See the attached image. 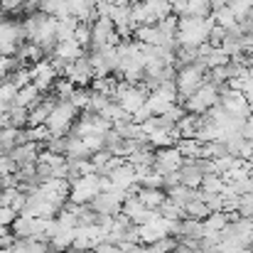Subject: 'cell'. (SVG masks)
I'll return each instance as SVG.
<instances>
[{
	"label": "cell",
	"instance_id": "obj_1",
	"mask_svg": "<svg viewBox=\"0 0 253 253\" xmlns=\"http://www.w3.org/2000/svg\"><path fill=\"white\" fill-rule=\"evenodd\" d=\"M216 22L211 17H177V47L197 49L199 44L209 42V32Z\"/></svg>",
	"mask_w": 253,
	"mask_h": 253
},
{
	"label": "cell",
	"instance_id": "obj_2",
	"mask_svg": "<svg viewBox=\"0 0 253 253\" xmlns=\"http://www.w3.org/2000/svg\"><path fill=\"white\" fill-rule=\"evenodd\" d=\"M77 118H79V111H77L69 101H57V106H54L52 113L47 116L44 126L49 128L52 138H67Z\"/></svg>",
	"mask_w": 253,
	"mask_h": 253
},
{
	"label": "cell",
	"instance_id": "obj_3",
	"mask_svg": "<svg viewBox=\"0 0 253 253\" xmlns=\"http://www.w3.org/2000/svg\"><path fill=\"white\" fill-rule=\"evenodd\" d=\"M98 194H101V177L98 174H84V177H77V179L69 182V199L67 202L86 207Z\"/></svg>",
	"mask_w": 253,
	"mask_h": 253
},
{
	"label": "cell",
	"instance_id": "obj_4",
	"mask_svg": "<svg viewBox=\"0 0 253 253\" xmlns=\"http://www.w3.org/2000/svg\"><path fill=\"white\" fill-rule=\"evenodd\" d=\"M204 84V69H199L197 64H187L179 67L174 74V88H177V103H182L184 98H189L199 86Z\"/></svg>",
	"mask_w": 253,
	"mask_h": 253
},
{
	"label": "cell",
	"instance_id": "obj_5",
	"mask_svg": "<svg viewBox=\"0 0 253 253\" xmlns=\"http://www.w3.org/2000/svg\"><path fill=\"white\" fill-rule=\"evenodd\" d=\"M145 98H148V93H145L143 86L126 84V82H118L116 93H113V101H116L128 116H133L138 108H143V106H145Z\"/></svg>",
	"mask_w": 253,
	"mask_h": 253
},
{
	"label": "cell",
	"instance_id": "obj_6",
	"mask_svg": "<svg viewBox=\"0 0 253 253\" xmlns=\"http://www.w3.org/2000/svg\"><path fill=\"white\" fill-rule=\"evenodd\" d=\"M174 103H177V88H174V82H163L155 91H150L148 98H145V106H148L150 116H163V113H168Z\"/></svg>",
	"mask_w": 253,
	"mask_h": 253
},
{
	"label": "cell",
	"instance_id": "obj_7",
	"mask_svg": "<svg viewBox=\"0 0 253 253\" xmlns=\"http://www.w3.org/2000/svg\"><path fill=\"white\" fill-rule=\"evenodd\" d=\"M30 79H32V84L37 86L40 93H44L59 79V72H57V67L49 59H42V62H37V64L30 67Z\"/></svg>",
	"mask_w": 253,
	"mask_h": 253
},
{
	"label": "cell",
	"instance_id": "obj_8",
	"mask_svg": "<svg viewBox=\"0 0 253 253\" xmlns=\"http://www.w3.org/2000/svg\"><path fill=\"white\" fill-rule=\"evenodd\" d=\"M62 77L69 79L77 88H88L91 79H93L88 57H82V59H77V62H72V64H64V67H62Z\"/></svg>",
	"mask_w": 253,
	"mask_h": 253
},
{
	"label": "cell",
	"instance_id": "obj_9",
	"mask_svg": "<svg viewBox=\"0 0 253 253\" xmlns=\"http://www.w3.org/2000/svg\"><path fill=\"white\" fill-rule=\"evenodd\" d=\"M182 155H179V150L172 145V148H163V150H155V160H153V169L158 172V174H169V172H177V169L182 168Z\"/></svg>",
	"mask_w": 253,
	"mask_h": 253
},
{
	"label": "cell",
	"instance_id": "obj_10",
	"mask_svg": "<svg viewBox=\"0 0 253 253\" xmlns=\"http://www.w3.org/2000/svg\"><path fill=\"white\" fill-rule=\"evenodd\" d=\"M7 155H10V160H12L17 168H22V165H35V163H37V155H40V145H35V143H22V145L12 148Z\"/></svg>",
	"mask_w": 253,
	"mask_h": 253
},
{
	"label": "cell",
	"instance_id": "obj_11",
	"mask_svg": "<svg viewBox=\"0 0 253 253\" xmlns=\"http://www.w3.org/2000/svg\"><path fill=\"white\" fill-rule=\"evenodd\" d=\"M177 172H179V184H184V187H189V189H199L204 172L199 169L197 160H184L182 168L177 169Z\"/></svg>",
	"mask_w": 253,
	"mask_h": 253
},
{
	"label": "cell",
	"instance_id": "obj_12",
	"mask_svg": "<svg viewBox=\"0 0 253 253\" xmlns=\"http://www.w3.org/2000/svg\"><path fill=\"white\" fill-rule=\"evenodd\" d=\"M44 96L37 91V86L35 84H27L22 86V88H17V93H15V101H12V106H20V108H35L40 101H42Z\"/></svg>",
	"mask_w": 253,
	"mask_h": 253
},
{
	"label": "cell",
	"instance_id": "obj_13",
	"mask_svg": "<svg viewBox=\"0 0 253 253\" xmlns=\"http://www.w3.org/2000/svg\"><path fill=\"white\" fill-rule=\"evenodd\" d=\"M72 244H74V229H69V231H57L49 241H47V246H49V253H67L72 251Z\"/></svg>",
	"mask_w": 253,
	"mask_h": 253
},
{
	"label": "cell",
	"instance_id": "obj_14",
	"mask_svg": "<svg viewBox=\"0 0 253 253\" xmlns=\"http://www.w3.org/2000/svg\"><path fill=\"white\" fill-rule=\"evenodd\" d=\"M135 197L140 199V204L145 209H160V204L168 199L165 197V189H148V187H140Z\"/></svg>",
	"mask_w": 253,
	"mask_h": 253
},
{
	"label": "cell",
	"instance_id": "obj_15",
	"mask_svg": "<svg viewBox=\"0 0 253 253\" xmlns=\"http://www.w3.org/2000/svg\"><path fill=\"white\" fill-rule=\"evenodd\" d=\"M174 148L179 150L182 160H197V158H202V143L197 138H179L174 143Z\"/></svg>",
	"mask_w": 253,
	"mask_h": 253
},
{
	"label": "cell",
	"instance_id": "obj_16",
	"mask_svg": "<svg viewBox=\"0 0 253 253\" xmlns=\"http://www.w3.org/2000/svg\"><path fill=\"white\" fill-rule=\"evenodd\" d=\"M12 253H49V246L40 239H15Z\"/></svg>",
	"mask_w": 253,
	"mask_h": 253
},
{
	"label": "cell",
	"instance_id": "obj_17",
	"mask_svg": "<svg viewBox=\"0 0 253 253\" xmlns=\"http://www.w3.org/2000/svg\"><path fill=\"white\" fill-rule=\"evenodd\" d=\"M202 226H204V234L209 231V234H221L226 226H229V216L224 214V211H211L204 221H202Z\"/></svg>",
	"mask_w": 253,
	"mask_h": 253
},
{
	"label": "cell",
	"instance_id": "obj_18",
	"mask_svg": "<svg viewBox=\"0 0 253 253\" xmlns=\"http://www.w3.org/2000/svg\"><path fill=\"white\" fill-rule=\"evenodd\" d=\"M177 133L179 138H194L197 135V128H199V116H192V113H184L179 121H177Z\"/></svg>",
	"mask_w": 253,
	"mask_h": 253
},
{
	"label": "cell",
	"instance_id": "obj_19",
	"mask_svg": "<svg viewBox=\"0 0 253 253\" xmlns=\"http://www.w3.org/2000/svg\"><path fill=\"white\" fill-rule=\"evenodd\" d=\"M116 86H118V79H113L111 74H108V77H98V79H91V91H93V93H101V96H108L111 101H113Z\"/></svg>",
	"mask_w": 253,
	"mask_h": 253
},
{
	"label": "cell",
	"instance_id": "obj_20",
	"mask_svg": "<svg viewBox=\"0 0 253 253\" xmlns=\"http://www.w3.org/2000/svg\"><path fill=\"white\" fill-rule=\"evenodd\" d=\"M199 189H202L204 194H224L226 184H224V179H221L219 174H204Z\"/></svg>",
	"mask_w": 253,
	"mask_h": 253
},
{
	"label": "cell",
	"instance_id": "obj_21",
	"mask_svg": "<svg viewBox=\"0 0 253 253\" xmlns=\"http://www.w3.org/2000/svg\"><path fill=\"white\" fill-rule=\"evenodd\" d=\"M209 214H211V211H209V207H207L204 202H199V199H192V202H187V207H184V216H187V219L204 221Z\"/></svg>",
	"mask_w": 253,
	"mask_h": 253
},
{
	"label": "cell",
	"instance_id": "obj_22",
	"mask_svg": "<svg viewBox=\"0 0 253 253\" xmlns=\"http://www.w3.org/2000/svg\"><path fill=\"white\" fill-rule=\"evenodd\" d=\"M5 116H7V123H10L12 128H20V130H22V128L27 126V116H30V111H27V108H20V106H10Z\"/></svg>",
	"mask_w": 253,
	"mask_h": 253
},
{
	"label": "cell",
	"instance_id": "obj_23",
	"mask_svg": "<svg viewBox=\"0 0 253 253\" xmlns=\"http://www.w3.org/2000/svg\"><path fill=\"white\" fill-rule=\"evenodd\" d=\"M202 239L204 236V226H202V221H197V219H182V234H179V239Z\"/></svg>",
	"mask_w": 253,
	"mask_h": 253
},
{
	"label": "cell",
	"instance_id": "obj_24",
	"mask_svg": "<svg viewBox=\"0 0 253 253\" xmlns=\"http://www.w3.org/2000/svg\"><path fill=\"white\" fill-rule=\"evenodd\" d=\"M25 135H27V143H35V145H44V143L52 138V133H49V128H47V126L27 128V130H25Z\"/></svg>",
	"mask_w": 253,
	"mask_h": 253
},
{
	"label": "cell",
	"instance_id": "obj_25",
	"mask_svg": "<svg viewBox=\"0 0 253 253\" xmlns=\"http://www.w3.org/2000/svg\"><path fill=\"white\" fill-rule=\"evenodd\" d=\"M7 82L15 86V88H22V86L32 84V79H30V67H17V69H12V72L7 74Z\"/></svg>",
	"mask_w": 253,
	"mask_h": 253
},
{
	"label": "cell",
	"instance_id": "obj_26",
	"mask_svg": "<svg viewBox=\"0 0 253 253\" xmlns=\"http://www.w3.org/2000/svg\"><path fill=\"white\" fill-rule=\"evenodd\" d=\"M52 88H54V98H57V101H69L77 86L72 84L69 79H64V77H62V79H57V82H54Z\"/></svg>",
	"mask_w": 253,
	"mask_h": 253
},
{
	"label": "cell",
	"instance_id": "obj_27",
	"mask_svg": "<svg viewBox=\"0 0 253 253\" xmlns=\"http://www.w3.org/2000/svg\"><path fill=\"white\" fill-rule=\"evenodd\" d=\"M88 98H91V91H88V88H74V93H72L69 103L82 113V111H88Z\"/></svg>",
	"mask_w": 253,
	"mask_h": 253
},
{
	"label": "cell",
	"instance_id": "obj_28",
	"mask_svg": "<svg viewBox=\"0 0 253 253\" xmlns=\"http://www.w3.org/2000/svg\"><path fill=\"white\" fill-rule=\"evenodd\" d=\"M160 216L163 219H184V209L182 207H177L174 202H169V199H165L163 204H160Z\"/></svg>",
	"mask_w": 253,
	"mask_h": 253
},
{
	"label": "cell",
	"instance_id": "obj_29",
	"mask_svg": "<svg viewBox=\"0 0 253 253\" xmlns=\"http://www.w3.org/2000/svg\"><path fill=\"white\" fill-rule=\"evenodd\" d=\"M74 42L79 44V47H91V25H86V22H79L77 27H74Z\"/></svg>",
	"mask_w": 253,
	"mask_h": 253
},
{
	"label": "cell",
	"instance_id": "obj_30",
	"mask_svg": "<svg viewBox=\"0 0 253 253\" xmlns=\"http://www.w3.org/2000/svg\"><path fill=\"white\" fill-rule=\"evenodd\" d=\"M15 93H17V88L10 84L7 79H2V82H0V103H2V106H12Z\"/></svg>",
	"mask_w": 253,
	"mask_h": 253
},
{
	"label": "cell",
	"instance_id": "obj_31",
	"mask_svg": "<svg viewBox=\"0 0 253 253\" xmlns=\"http://www.w3.org/2000/svg\"><path fill=\"white\" fill-rule=\"evenodd\" d=\"M108 103H111L108 96H101V93H93V91H91V98H88V113H101Z\"/></svg>",
	"mask_w": 253,
	"mask_h": 253
},
{
	"label": "cell",
	"instance_id": "obj_32",
	"mask_svg": "<svg viewBox=\"0 0 253 253\" xmlns=\"http://www.w3.org/2000/svg\"><path fill=\"white\" fill-rule=\"evenodd\" d=\"M155 253H172L177 249V239H172V236H165V239H160V241H155L153 246H150Z\"/></svg>",
	"mask_w": 253,
	"mask_h": 253
},
{
	"label": "cell",
	"instance_id": "obj_33",
	"mask_svg": "<svg viewBox=\"0 0 253 253\" xmlns=\"http://www.w3.org/2000/svg\"><path fill=\"white\" fill-rule=\"evenodd\" d=\"M17 172V165L10 160V155H0V179H7Z\"/></svg>",
	"mask_w": 253,
	"mask_h": 253
},
{
	"label": "cell",
	"instance_id": "obj_34",
	"mask_svg": "<svg viewBox=\"0 0 253 253\" xmlns=\"http://www.w3.org/2000/svg\"><path fill=\"white\" fill-rule=\"evenodd\" d=\"M20 64H17V59L15 57H2L0 54V79H7V74L12 72V69H17Z\"/></svg>",
	"mask_w": 253,
	"mask_h": 253
},
{
	"label": "cell",
	"instance_id": "obj_35",
	"mask_svg": "<svg viewBox=\"0 0 253 253\" xmlns=\"http://www.w3.org/2000/svg\"><path fill=\"white\" fill-rule=\"evenodd\" d=\"M17 219V211H12L10 207H0V226H12V221Z\"/></svg>",
	"mask_w": 253,
	"mask_h": 253
},
{
	"label": "cell",
	"instance_id": "obj_36",
	"mask_svg": "<svg viewBox=\"0 0 253 253\" xmlns=\"http://www.w3.org/2000/svg\"><path fill=\"white\" fill-rule=\"evenodd\" d=\"M93 251H96V253H123V249H121V246H116V244H108V241H103V244H98Z\"/></svg>",
	"mask_w": 253,
	"mask_h": 253
},
{
	"label": "cell",
	"instance_id": "obj_37",
	"mask_svg": "<svg viewBox=\"0 0 253 253\" xmlns=\"http://www.w3.org/2000/svg\"><path fill=\"white\" fill-rule=\"evenodd\" d=\"M172 253H197V251H192V249H187V246H182V244H177V249Z\"/></svg>",
	"mask_w": 253,
	"mask_h": 253
},
{
	"label": "cell",
	"instance_id": "obj_38",
	"mask_svg": "<svg viewBox=\"0 0 253 253\" xmlns=\"http://www.w3.org/2000/svg\"><path fill=\"white\" fill-rule=\"evenodd\" d=\"M106 2H111V5H128L130 0H106Z\"/></svg>",
	"mask_w": 253,
	"mask_h": 253
},
{
	"label": "cell",
	"instance_id": "obj_39",
	"mask_svg": "<svg viewBox=\"0 0 253 253\" xmlns=\"http://www.w3.org/2000/svg\"><path fill=\"white\" fill-rule=\"evenodd\" d=\"M86 5H88V7H91V10H93V7H96V5H98V0H84Z\"/></svg>",
	"mask_w": 253,
	"mask_h": 253
},
{
	"label": "cell",
	"instance_id": "obj_40",
	"mask_svg": "<svg viewBox=\"0 0 253 253\" xmlns=\"http://www.w3.org/2000/svg\"><path fill=\"white\" fill-rule=\"evenodd\" d=\"M7 108H10V106H2V103H0V116H2V113H7Z\"/></svg>",
	"mask_w": 253,
	"mask_h": 253
},
{
	"label": "cell",
	"instance_id": "obj_41",
	"mask_svg": "<svg viewBox=\"0 0 253 253\" xmlns=\"http://www.w3.org/2000/svg\"><path fill=\"white\" fill-rule=\"evenodd\" d=\"M168 2H169V5H174V2H177V0H168Z\"/></svg>",
	"mask_w": 253,
	"mask_h": 253
},
{
	"label": "cell",
	"instance_id": "obj_42",
	"mask_svg": "<svg viewBox=\"0 0 253 253\" xmlns=\"http://www.w3.org/2000/svg\"><path fill=\"white\" fill-rule=\"evenodd\" d=\"M82 253H96V251H93V249H91V251H82Z\"/></svg>",
	"mask_w": 253,
	"mask_h": 253
},
{
	"label": "cell",
	"instance_id": "obj_43",
	"mask_svg": "<svg viewBox=\"0 0 253 253\" xmlns=\"http://www.w3.org/2000/svg\"><path fill=\"white\" fill-rule=\"evenodd\" d=\"M67 253H79V251H67Z\"/></svg>",
	"mask_w": 253,
	"mask_h": 253
},
{
	"label": "cell",
	"instance_id": "obj_44",
	"mask_svg": "<svg viewBox=\"0 0 253 253\" xmlns=\"http://www.w3.org/2000/svg\"><path fill=\"white\" fill-rule=\"evenodd\" d=\"M251 249H253V244H251Z\"/></svg>",
	"mask_w": 253,
	"mask_h": 253
},
{
	"label": "cell",
	"instance_id": "obj_45",
	"mask_svg": "<svg viewBox=\"0 0 253 253\" xmlns=\"http://www.w3.org/2000/svg\"><path fill=\"white\" fill-rule=\"evenodd\" d=\"M0 82H2V79H0Z\"/></svg>",
	"mask_w": 253,
	"mask_h": 253
}]
</instances>
